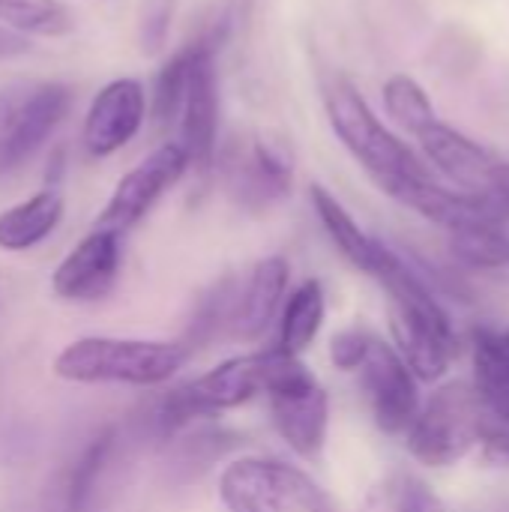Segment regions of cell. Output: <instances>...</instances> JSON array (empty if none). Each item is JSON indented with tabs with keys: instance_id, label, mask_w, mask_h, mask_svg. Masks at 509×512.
<instances>
[{
	"instance_id": "cell-1",
	"label": "cell",
	"mask_w": 509,
	"mask_h": 512,
	"mask_svg": "<svg viewBox=\"0 0 509 512\" xmlns=\"http://www.w3.org/2000/svg\"><path fill=\"white\" fill-rule=\"evenodd\" d=\"M372 279H378L390 297V330L396 354L405 360L417 381H438L456 354V336L444 306L390 246L381 249Z\"/></svg>"
},
{
	"instance_id": "cell-2",
	"label": "cell",
	"mask_w": 509,
	"mask_h": 512,
	"mask_svg": "<svg viewBox=\"0 0 509 512\" xmlns=\"http://www.w3.org/2000/svg\"><path fill=\"white\" fill-rule=\"evenodd\" d=\"M186 363L189 345L183 342L84 336L57 354L54 375L75 384L156 387L171 381Z\"/></svg>"
},
{
	"instance_id": "cell-3",
	"label": "cell",
	"mask_w": 509,
	"mask_h": 512,
	"mask_svg": "<svg viewBox=\"0 0 509 512\" xmlns=\"http://www.w3.org/2000/svg\"><path fill=\"white\" fill-rule=\"evenodd\" d=\"M297 357L270 348V351H255V354H240L207 375L171 390L156 414V426L162 435H174L195 423L198 417H213L219 411L240 408L243 402L255 399L258 393L267 396V390L282 378V372L294 363Z\"/></svg>"
},
{
	"instance_id": "cell-4",
	"label": "cell",
	"mask_w": 509,
	"mask_h": 512,
	"mask_svg": "<svg viewBox=\"0 0 509 512\" xmlns=\"http://www.w3.org/2000/svg\"><path fill=\"white\" fill-rule=\"evenodd\" d=\"M324 108L342 147L363 165L384 195H393L399 186L429 174L423 159L375 117L351 81L336 78L324 90Z\"/></svg>"
},
{
	"instance_id": "cell-5",
	"label": "cell",
	"mask_w": 509,
	"mask_h": 512,
	"mask_svg": "<svg viewBox=\"0 0 509 512\" xmlns=\"http://www.w3.org/2000/svg\"><path fill=\"white\" fill-rule=\"evenodd\" d=\"M486 423V411L477 390L465 381H453L429 396L405 429L408 453L426 468H450L462 462L477 444Z\"/></svg>"
},
{
	"instance_id": "cell-6",
	"label": "cell",
	"mask_w": 509,
	"mask_h": 512,
	"mask_svg": "<svg viewBox=\"0 0 509 512\" xmlns=\"http://www.w3.org/2000/svg\"><path fill=\"white\" fill-rule=\"evenodd\" d=\"M219 498L228 512H336L309 474L276 459L231 462L222 471Z\"/></svg>"
},
{
	"instance_id": "cell-7",
	"label": "cell",
	"mask_w": 509,
	"mask_h": 512,
	"mask_svg": "<svg viewBox=\"0 0 509 512\" xmlns=\"http://www.w3.org/2000/svg\"><path fill=\"white\" fill-rule=\"evenodd\" d=\"M72 87L63 81H12L0 87V177L24 165L66 120Z\"/></svg>"
},
{
	"instance_id": "cell-8",
	"label": "cell",
	"mask_w": 509,
	"mask_h": 512,
	"mask_svg": "<svg viewBox=\"0 0 509 512\" xmlns=\"http://www.w3.org/2000/svg\"><path fill=\"white\" fill-rule=\"evenodd\" d=\"M273 426L282 441L306 462H318L327 444L330 396L318 378L300 363V357L267 390Z\"/></svg>"
},
{
	"instance_id": "cell-9",
	"label": "cell",
	"mask_w": 509,
	"mask_h": 512,
	"mask_svg": "<svg viewBox=\"0 0 509 512\" xmlns=\"http://www.w3.org/2000/svg\"><path fill=\"white\" fill-rule=\"evenodd\" d=\"M219 30H207L195 39V63L192 75L180 102V138L189 168L207 171L216 159V138H219V81H216V51H219Z\"/></svg>"
},
{
	"instance_id": "cell-10",
	"label": "cell",
	"mask_w": 509,
	"mask_h": 512,
	"mask_svg": "<svg viewBox=\"0 0 509 512\" xmlns=\"http://www.w3.org/2000/svg\"><path fill=\"white\" fill-rule=\"evenodd\" d=\"M186 171H189V159L177 141L156 147L144 162H138L129 174L120 177L105 210L96 219V228L114 231L123 237L129 228H135L156 207V201L168 189H174L183 180Z\"/></svg>"
},
{
	"instance_id": "cell-11",
	"label": "cell",
	"mask_w": 509,
	"mask_h": 512,
	"mask_svg": "<svg viewBox=\"0 0 509 512\" xmlns=\"http://www.w3.org/2000/svg\"><path fill=\"white\" fill-rule=\"evenodd\" d=\"M357 372L363 378V390L378 429L387 435H402L420 411L414 372L405 366L396 348L381 342L378 336H372Z\"/></svg>"
},
{
	"instance_id": "cell-12",
	"label": "cell",
	"mask_w": 509,
	"mask_h": 512,
	"mask_svg": "<svg viewBox=\"0 0 509 512\" xmlns=\"http://www.w3.org/2000/svg\"><path fill=\"white\" fill-rule=\"evenodd\" d=\"M426 153V159L459 189L486 201H495V189L504 171V159L492 156L486 147L447 126L444 120H432L414 135ZM501 207V204H498Z\"/></svg>"
},
{
	"instance_id": "cell-13",
	"label": "cell",
	"mask_w": 509,
	"mask_h": 512,
	"mask_svg": "<svg viewBox=\"0 0 509 512\" xmlns=\"http://www.w3.org/2000/svg\"><path fill=\"white\" fill-rule=\"evenodd\" d=\"M147 120V93L135 78L108 81L90 102L81 141L84 150L96 159H105L123 150Z\"/></svg>"
},
{
	"instance_id": "cell-14",
	"label": "cell",
	"mask_w": 509,
	"mask_h": 512,
	"mask_svg": "<svg viewBox=\"0 0 509 512\" xmlns=\"http://www.w3.org/2000/svg\"><path fill=\"white\" fill-rule=\"evenodd\" d=\"M231 198L252 210H270L273 204L285 201L294 189V162L288 150L276 141L255 138L249 147H243L225 171Z\"/></svg>"
},
{
	"instance_id": "cell-15",
	"label": "cell",
	"mask_w": 509,
	"mask_h": 512,
	"mask_svg": "<svg viewBox=\"0 0 509 512\" xmlns=\"http://www.w3.org/2000/svg\"><path fill=\"white\" fill-rule=\"evenodd\" d=\"M120 264H123L120 234L93 228L57 264L51 276V288L66 303H96L114 288L120 276Z\"/></svg>"
},
{
	"instance_id": "cell-16",
	"label": "cell",
	"mask_w": 509,
	"mask_h": 512,
	"mask_svg": "<svg viewBox=\"0 0 509 512\" xmlns=\"http://www.w3.org/2000/svg\"><path fill=\"white\" fill-rule=\"evenodd\" d=\"M288 276H291V267L282 255L261 258L252 267L243 291H237V300L228 318V324L234 327L240 339H261L267 333V327L273 324L282 306Z\"/></svg>"
},
{
	"instance_id": "cell-17",
	"label": "cell",
	"mask_w": 509,
	"mask_h": 512,
	"mask_svg": "<svg viewBox=\"0 0 509 512\" xmlns=\"http://www.w3.org/2000/svg\"><path fill=\"white\" fill-rule=\"evenodd\" d=\"M63 195L54 186L39 189L27 201L0 213V249L3 252H27L39 246L63 219Z\"/></svg>"
},
{
	"instance_id": "cell-18",
	"label": "cell",
	"mask_w": 509,
	"mask_h": 512,
	"mask_svg": "<svg viewBox=\"0 0 509 512\" xmlns=\"http://www.w3.org/2000/svg\"><path fill=\"white\" fill-rule=\"evenodd\" d=\"M312 204H315V213H318L324 231L330 234L333 246H336L357 270H363L366 276H372L375 261H378L384 243L375 240L372 234H366V231L357 225V219L342 207V201H339L333 192H327L321 183L312 186Z\"/></svg>"
},
{
	"instance_id": "cell-19",
	"label": "cell",
	"mask_w": 509,
	"mask_h": 512,
	"mask_svg": "<svg viewBox=\"0 0 509 512\" xmlns=\"http://www.w3.org/2000/svg\"><path fill=\"white\" fill-rule=\"evenodd\" d=\"M483 411L495 420H509V348L504 333H474V384Z\"/></svg>"
},
{
	"instance_id": "cell-20",
	"label": "cell",
	"mask_w": 509,
	"mask_h": 512,
	"mask_svg": "<svg viewBox=\"0 0 509 512\" xmlns=\"http://www.w3.org/2000/svg\"><path fill=\"white\" fill-rule=\"evenodd\" d=\"M327 315V300H324V288L318 279H306L285 303L282 309V321H279V351L300 357L315 336L321 333Z\"/></svg>"
},
{
	"instance_id": "cell-21",
	"label": "cell",
	"mask_w": 509,
	"mask_h": 512,
	"mask_svg": "<svg viewBox=\"0 0 509 512\" xmlns=\"http://www.w3.org/2000/svg\"><path fill=\"white\" fill-rule=\"evenodd\" d=\"M0 27L27 39H60L75 30V15L60 0H0Z\"/></svg>"
},
{
	"instance_id": "cell-22",
	"label": "cell",
	"mask_w": 509,
	"mask_h": 512,
	"mask_svg": "<svg viewBox=\"0 0 509 512\" xmlns=\"http://www.w3.org/2000/svg\"><path fill=\"white\" fill-rule=\"evenodd\" d=\"M195 42H186L180 51H174L156 81H153V93H150V117L159 123V126H168L171 120H177L180 114V102H183V93H186V84H189V75H192V63H195Z\"/></svg>"
},
{
	"instance_id": "cell-23",
	"label": "cell",
	"mask_w": 509,
	"mask_h": 512,
	"mask_svg": "<svg viewBox=\"0 0 509 512\" xmlns=\"http://www.w3.org/2000/svg\"><path fill=\"white\" fill-rule=\"evenodd\" d=\"M384 108L387 114L411 135H417L423 126H429L438 111L429 99V93L411 78V75H390L384 81Z\"/></svg>"
},
{
	"instance_id": "cell-24",
	"label": "cell",
	"mask_w": 509,
	"mask_h": 512,
	"mask_svg": "<svg viewBox=\"0 0 509 512\" xmlns=\"http://www.w3.org/2000/svg\"><path fill=\"white\" fill-rule=\"evenodd\" d=\"M453 252L462 264L480 270L509 267V234L501 225H480L453 234Z\"/></svg>"
},
{
	"instance_id": "cell-25",
	"label": "cell",
	"mask_w": 509,
	"mask_h": 512,
	"mask_svg": "<svg viewBox=\"0 0 509 512\" xmlns=\"http://www.w3.org/2000/svg\"><path fill=\"white\" fill-rule=\"evenodd\" d=\"M114 441H117V432L105 429L81 453V459L75 462L69 489H66V512H87L90 498H93V489H96V480H99V474H102V468H105V462H108V456L114 450Z\"/></svg>"
},
{
	"instance_id": "cell-26",
	"label": "cell",
	"mask_w": 509,
	"mask_h": 512,
	"mask_svg": "<svg viewBox=\"0 0 509 512\" xmlns=\"http://www.w3.org/2000/svg\"><path fill=\"white\" fill-rule=\"evenodd\" d=\"M171 15H174V0H144L141 3V18H138V42L144 54H156L168 42L171 30Z\"/></svg>"
},
{
	"instance_id": "cell-27",
	"label": "cell",
	"mask_w": 509,
	"mask_h": 512,
	"mask_svg": "<svg viewBox=\"0 0 509 512\" xmlns=\"http://www.w3.org/2000/svg\"><path fill=\"white\" fill-rule=\"evenodd\" d=\"M387 512H447L441 498L414 477H399L390 486L387 495Z\"/></svg>"
},
{
	"instance_id": "cell-28",
	"label": "cell",
	"mask_w": 509,
	"mask_h": 512,
	"mask_svg": "<svg viewBox=\"0 0 509 512\" xmlns=\"http://www.w3.org/2000/svg\"><path fill=\"white\" fill-rule=\"evenodd\" d=\"M369 342H372V333L363 330V327H348L342 333L333 336L330 342V360L336 369H345V372H357L366 351H369Z\"/></svg>"
},
{
	"instance_id": "cell-29",
	"label": "cell",
	"mask_w": 509,
	"mask_h": 512,
	"mask_svg": "<svg viewBox=\"0 0 509 512\" xmlns=\"http://www.w3.org/2000/svg\"><path fill=\"white\" fill-rule=\"evenodd\" d=\"M480 456L489 465L509 468V420H495L486 414L483 432H480Z\"/></svg>"
},
{
	"instance_id": "cell-30",
	"label": "cell",
	"mask_w": 509,
	"mask_h": 512,
	"mask_svg": "<svg viewBox=\"0 0 509 512\" xmlns=\"http://www.w3.org/2000/svg\"><path fill=\"white\" fill-rule=\"evenodd\" d=\"M30 48H33V45H30L27 36L0 27V63H3V60H12V57H21V54H27Z\"/></svg>"
},
{
	"instance_id": "cell-31",
	"label": "cell",
	"mask_w": 509,
	"mask_h": 512,
	"mask_svg": "<svg viewBox=\"0 0 509 512\" xmlns=\"http://www.w3.org/2000/svg\"><path fill=\"white\" fill-rule=\"evenodd\" d=\"M504 342H507V348H509V330H507V333H504Z\"/></svg>"
}]
</instances>
